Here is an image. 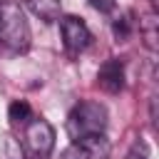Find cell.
I'll return each instance as SVG.
<instances>
[{
    "label": "cell",
    "mask_w": 159,
    "mask_h": 159,
    "mask_svg": "<svg viewBox=\"0 0 159 159\" xmlns=\"http://www.w3.org/2000/svg\"><path fill=\"white\" fill-rule=\"evenodd\" d=\"M104 129H107V109L99 102L84 99L72 107L67 117V134L72 142L89 137V134H104Z\"/></svg>",
    "instance_id": "6da1fadb"
},
{
    "label": "cell",
    "mask_w": 159,
    "mask_h": 159,
    "mask_svg": "<svg viewBox=\"0 0 159 159\" xmlns=\"http://www.w3.org/2000/svg\"><path fill=\"white\" fill-rule=\"evenodd\" d=\"M0 42L15 52H25L30 47V25L12 0L0 5Z\"/></svg>",
    "instance_id": "7a4b0ae2"
},
{
    "label": "cell",
    "mask_w": 159,
    "mask_h": 159,
    "mask_svg": "<svg viewBox=\"0 0 159 159\" xmlns=\"http://www.w3.org/2000/svg\"><path fill=\"white\" fill-rule=\"evenodd\" d=\"M60 30H62L65 50H67L72 57L80 55L82 50H87L89 42H92V32H89V27H87L84 20L77 17V15H65V17H60Z\"/></svg>",
    "instance_id": "3957f363"
},
{
    "label": "cell",
    "mask_w": 159,
    "mask_h": 159,
    "mask_svg": "<svg viewBox=\"0 0 159 159\" xmlns=\"http://www.w3.org/2000/svg\"><path fill=\"white\" fill-rule=\"evenodd\" d=\"M25 144L32 152V157H47L55 147V129L47 119L37 117L32 122H27L25 127Z\"/></svg>",
    "instance_id": "277c9868"
},
{
    "label": "cell",
    "mask_w": 159,
    "mask_h": 159,
    "mask_svg": "<svg viewBox=\"0 0 159 159\" xmlns=\"http://www.w3.org/2000/svg\"><path fill=\"white\" fill-rule=\"evenodd\" d=\"M97 84H99V89H104L107 94L122 92V89H124V62L117 60V57L107 60V62L99 67V72H97Z\"/></svg>",
    "instance_id": "5b68a950"
},
{
    "label": "cell",
    "mask_w": 159,
    "mask_h": 159,
    "mask_svg": "<svg viewBox=\"0 0 159 159\" xmlns=\"http://www.w3.org/2000/svg\"><path fill=\"white\" fill-rule=\"evenodd\" d=\"M22 2L32 15H37L45 22L60 20V12H62V2L60 0H22Z\"/></svg>",
    "instance_id": "8992f818"
},
{
    "label": "cell",
    "mask_w": 159,
    "mask_h": 159,
    "mask_svg": "<svg viewBox=\"0 0 159 159\" xmlns=\"http://www.w3.org/2000/svg\"><path fill=\"white\" fill-rule=\"evenodd\" d=\"M139 30H142V37H144V45L152 50V52H157V47H159V20H157V12H152V15H147L142 22H139Z\"/></svg>",
    "instance_id": "52a82bcc"
},
{
    "label": "cell",
    "mask_w": 159,
    "mask_h": 159,
    "mask_svg": "<svg viewBox=\"0 0 159 159\" xmlns=\"http://www.w3.org/2000/svg\"><path fill=\"white\" fill-rule=\"evenodd\" d=\"M7 114H10L12 122H27L30 114H32V107H30L25 99H15V102L10 104V109H7Z\"/></svg>",
    "instance_id": "ba28073f"
},
{
    "label": "cell",
    "mask_w": 159,
    "mask_h": 159,
    "mask_svg": "<svg viewBox=\"0 0 159 159\" xmlns=\"http://www.w3.org/2000/svg\"><path fill=\"white\" fill-rule=\"evenodd\" d=\"M112 32H114L117 42H124V40L132 35V20H129V15L117 17V20H114V25H112Z\"/></svg>",
    "instance_id": "9c48e42d"
},
{
    "label": "cell",
    "mask_w": 159,
    "mask_h": 159,
    "mask_svg": "<svg viewBox=\"0 0 159 159\" xmlns=\"http://www.w3.org/2000/svg\"><path fill=\"white\" fill-rule=\"evenodd\" d=\"M60 159H89V154H87V149L80 142H72L70 147H65L60 152Z\"/></svg>",
    "instance_id": "30bf717a"
},
{
    "label": "cell",
    "mask_w": 159,
    "mask_h": 159,
    "mask_svg": "<svg viewBox=\"0 0 159 159\" xmlns=\"http://www.w3.org/2000/svg\"><path fill=\"white\" fill-rule=\"evenodd\" d=\"M87 2H89L94 10H99V12H109V10L114 7L117 0H87Z\"/></svg>",
    "instance_id": "8fae6325"
},
{
    "label": "cell",
    "mask_w": 159,
    "mask_h": 159,
    "mask_svg": "<svg viewBox=\"0 0 159 159\" xmlns=\"http://www.w3.org/2000/svg\"><path fill=\"white\" fill-rule=\"evenodd\" d=\"M124 159H147V154H144V152H139V149H132Z\"/></svg>",
    "instance_id": "7c38bea8"
},
{
    "label": "cell",
    "mask_w": 159,
    "mask_h": 159,
    "mask_svg": "<svg viewBox=\"0 0 159 159\" xmlns=\"http://www.w3.org/2000/svg\"><path fill=\"white\" fill-rule=\"evenodd\" d=\"M149 5H152V12H159V0H149Z\"/></svg>",
    "instance_id": "4fadbf2b"
},
{
    "label": "cell",
    "mask_w": 159,
    "mask_h": 159,
    "mask_svg": "<svg viewBox=\"0 0 159 159\" xmlns=\"http://www.w3.org/2000/svg\"><path fill=\"white\" fill-rule=\"evenodd\" d=\"M5 2H10V0H0V5H5Z\"/></svg>",
    "instance_id": "5bb4252c"
}]
</instances>
